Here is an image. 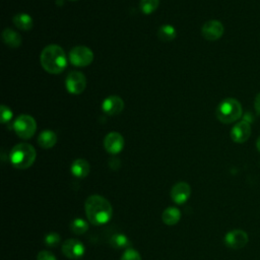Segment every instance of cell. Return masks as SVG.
<instances>
[{
  "label": "cell",
  "mask_w": 260,
  "mask_h": 260,
  "mask_svg": "<svg viewBox=\"0 0 260 260\" xmlns=\"http://www.w3.org/2000/svg\"><path fill=\"white\" fill-rule=\"evenodd\" d=\"M181 218V212L176 207H168L164 210L161 214L162 221L168 225H174L179 222Z\"/></svg>",
  "instance_id": "obj_19"
},
{
  "label": "cell",
  "mask_w": 260,
  "mask_h": 260,
  "mask_svg": "<svg viewBox=\"0 0 260 260\" xmlns=\"http://www.w3.org/2000/svg\"><path fill=\"white\" fill-rule=\"evenodd\" d=\"M57 142V136L55 132L51 130H45L43 131L39 137H38V143L43 148H51L53 147Z\"/></svg>",
  "instance_id": "obj_17"
},
{
  "label": "cell",
  "mask_w": 260,
  "mask_h": 260,
  "mask_svg": "<svg viewBox=\"0 0 260 260\" xmlns=\"http://www.w3.org/2000/svg\"><path fill=\"white\" fill-rule=\"evenodd\" d=\"M102 108L107 115L115 116L122 112L124 108V102L121 98L117 95H111L103 102Z\"/></svg>",
  "instance_id": "obj_14"
},
{
  "label": "cell",
  "mask_w": 260,
  "mask_h": 260,
  "mask_svg": "<svg viewBox=\"0 0 260 260\" xmlns=\"http://www.w3.org/2000/svg\"><path fill=\"white\" fill-rule=\"evenodd\" d=\"M216 118L223 124H231L242 117L243 109L240 102L233 98L224 99L216 108Z\"/></svg>",
  "instance_id": "obj_4"
},
{
  "label": "cell",
  "mask_w": 260,
  "mask_h": 260,
  "mask_svg": "<svg viewBox=\"0 0 260 260\" xmlns=\"http://www.w3.org/2000/svg\"><path fill=\"white\" fill-rule=\"evenodd\" d=\"M13 129L20 138L28 139L35 134L37 123L31 116L20 115L13 123Z\"/></svg>",
  "instance_id": "obj_5"
},
{
  "label": "cell",
  "mask_w": 260,
  "mask_h": 260,
  "mask_svg": "<svg viewBox=\"0 0 260 260\" xmlns=\"http://www.w3.org/2000/svg\"><path fill=\"white\" fill-rule=\"evenodd\" d=\"M110 244L116 249H122L129 247V240L124 234H115L110 240Z\"/></svg>",
  "instance_id": "obj_21"
},
{
  "label": "cell",
  "mask_w": 260,
  "mask_h": 260,
  "mask_svg": "<svg viewBox=\"0 0 260 260\" xmlns=\"http://www.w3.org/2000/svg\"><path fill=\"white\" fill-rule=\"evenodd\" d=\"M37 153L32 145L28 143H18L10 151L9 158L12 166L18 170H25L29 168L35 159Z\"/></svg>",
  "instance_id": "obj_3"
},
{
  "label": "cell",
  "mask_w": 260,
  "mask_h": 260,
  "mask_svg": "<svg viewBox=\"0 0 260 260\" xmlns=\"http://www.w3.org/2000/svg\"><path fill=\"white\" fill-rule=\"evenodd\" d=\"M69 60L71 64L75 66L84 67L92 62L93 54L92 51L85 46H76L71 49L69 53Z\"/></svg>",
  "instance_id": "obj_6"
},
{
  "label": "cell",
  "mask_w": 260,
  "mask_h": 260,
  "mask_svg": "<svg viewBox=\"0 0 260 260\" xmlns=\"http://www.w3.org/2000/svg\"><path fill=\"white\" fill-rule=\"evenodd\" d=\"M159 4V0H140L139 7L144 14L152 13Z\"/></svg>",
  "instance_id": "obj_23"
},
{
  "label": "cell",
  "mask_w": 260,
  "mask_h": 260,
  "mask_svg": "<svg viewBox=\"0 0 260 260\" xmlns=\"http://www.w3.org/2000/svg\"><path fill=\"white\" fill-rule=\"evenodd\" d=\"M251 135V126L250 123L242 120L233 126L231 130V138L236 143L246 142Z\"/></svg>",
  "instance_id": "obj_11"
},
{
  "label": "cell",
  "mask_w": 260,
  "mask_h": 260,
  "mask_svg": "<svg viewBox=\"0 0 260 260\" xmlns=\"http://www.w3.org/2000/svg\"><path fill=\"white\" fill-rule=\"evenodd\" d=\"M65 85L67 90L72 94L81 93L86 85V79L83 73L79 71L70 72L65 80Z\"/></svg>",
  "instance_id": "obj_7"
},
{
  "label": "cell",
  "mask_w": 260,
  "mask_h": 260,
  "mask_svg": "<svg viewBox=\"0 0 260 260\" xmlns=\"http://www.w3.org/2000/svg\"><path fill=\"white\" fill-rule=\"evenodd\" d=\"M104 146L109 153L117 154L124 147V138L118 132H110L104 139Z\"/></svg>",
  "instance_id": "obj_12"
},
{
  "label": "cell",
  "mask_w": 260,
  "mask_h": 260,
  "mask_svg": "<svg viewBox=\"0 0 260 260\" xmlns=\"http://www.w3.org/2000/svg\"><path fill=\"white\" fill-rule=\"evenodd\" d=\"M177 36L176 28L171 24H164L157 30V37L162 42L173 41Z\"/></svg>",
  "instance_id": "obj_20"
},
{
  "label": "cell",
  "mask_w": 260,
  "mask_h": 260,
  "mask_svg": "<svg viewBox=\"0 0 260 260\" xmlns=\"http://www.w3.org/2000/svg\"><path fill=\"white\" fill-rule=\"evenodd\" d=\"M256 147H257L258 151L260 152V136L257 138V141H256Z\"/></svg>",
  "instance_id": "obj_29"
},
{
  "label": "cell",
  "mask_w": 260,
  "mask_h": 260,
  "mask_svg": "<svg viewBox=\"0 0 260 260\" xmlns=\"http://www.w3.org/2000/svg\"><path fill=\"white\" fill-rule=\"evenodd\" d=\"M13 23L16 27L23 30H28L32 27L34 21L30 15L26 13H17L13 16Z\"/></svg>",
  "instance_id": "obj_18"
},
{
  "label": "cell",
  "mask_w": 260,
  "mask_h": 260,
  "mask_svg": "<svg viewBox=\"0 0 260 260\" xmlns=\"http://www.w3.org/2000/svg\"><path fill=\"white\" fill-rule=\"evenodd\" d=\"M60 236L57 233H49L45 236L44 242L45 245L48 247H56L60 243Z\"/></svg>",
  "instance_id": "obj_24"
},
{
  "label": "cell",
  "mask_w": 260,
  "mask_h": 260,
  "mask_svg": "<svg viewBox=\"0 0 260 260\" xmlns=\"http://www.w3.org/2000/svg\"><path fill=\"white\" fill-rule=\"evenodd\" d=\"M224 28L219 20L212 19L206 21L201 28V34L204 39L208 41H216L223 35Z\"/></svg>",
  "instance_id": "obj_10"
},
{
  "label": "cell",
  "mask_w": 260,
  "mask_h": 260,
  "mask_svg": "<svg viewBox=\"0 0 260 260\" xmlns=\"http://www.w3.org/2000/svg\"><path fill=\"white\" fill-rule=\"evenodd\" d=\"M248 234L242 230H233L224 236V244L231 249H242L248 244Z\"/></svg>",
  "instance_id": "obj_8"
},
{
  "label": "cell",
  "mask_w": 260,
  "mask_h": 260,
  "mask_svg": "<svg viewBox=\"0 0 260 260\" xmlns=\"http://www.w3.org/2000/svg\"><path fill=\"white\" fill-rule=\"evenodd\" d=\"M37 260H57L55 255L48 251H41L37 256Z\"/></svg>",
  "instance_id": "obj_27"
},
{
  "label": "cell",
  "mask_w": 260,
  "mask_h": 260,
  "mask_svg": "<svg viewBox=\"0 0 260 260\" xmlns=\"http://www.w3.org/2000/svg\"><path fill=\"white\" fill-rule=\"evenodd\" d=\"M121 260H141V256L136 250H134L132 248H128L122 254Z\"/></svg>",
  "instance_id": "obj_25"
},
{
  "label": "cell",
  "mask_w": 260,
  "mask_h": 260,
  "mask_svg": "<svg viewBox=\"0 0 260 260\" xmlns=\"http://www.w3.org/2000/svg\"><path fill=\"white\" fill-rule=\"evenodd\" d=\"M84 209L87 219L94 225H102L109 222L113 215V207L109 200L96 194L86 199Z\"/></svg>",
  "instance_id": "obj_1"
},
{
  "label": "cell",
  "mask_w": 260,
  "mask_h": 260,
  "mask_svg": "<svg viewBox=\"0 0 260 260\" xmlns=\"http://www.w3.org/2000/svg\"><path fill=\"white\" fill-rule=\"evenodd\" d=\"M191 195L190 185L186 182H179L175 184L171 190V197L177 204L185 203Z\"/></svg>",
  "instance_id": "obj_13"
},
{
  "label": "cell",
  "mask_w": 260,
  "mask_h": 260,
  "mask_svg": "<svg viewBox=\"0 0 260 260\" xmlns=\"http://www.w3.org/2000/svg\"><path fill=\"white\" fill-rule=\"evenodd\" d=\"M70 229L75 235H82L88 230V223L82 218H75L71 221Z\"/></svg>",
  "instance_id": "obj_22"
},
{
  "label": "cell",
  "mask_w": 260,
  "mask_h": 260,
  "mask_svg": "<svg viewBox=\"0 0 260 260\" xmlns=\"http://www.w3.org/2000/svg\"><path fill=\"white\" fill-rule=\"evenodd\" d=\"M254 109L258 115H260V92L257 93L254 101Z\"/></svg>",
  "instance_id": "obj_28"
},
{
  "label": "cell",
  "mask_w": 260,
  "mask_h": 260,
  "mask_svg": "<svg viewBox=\"0 0 260 260\" xmlns=\"http://www.w3.org/2000/svg\"><path fill=\"white\" fill-rule=\"evenodd\" d=\"M69 1H75V0H69Z\"/></svg>",
  "instance_id": "obj_30"
},
{
  "label": "cell",
  "mask_w": 260,
  "mask_h": 260,
  "mask_svg": "<svg viewBox=\"0 0 260 260\" xmlns=\"http://www.w3.org/2000/svg\"><path fill=\"white\" fill-rule=\"evenodd\" d=\"M12 115H13L12 111L8 107H6L4 105L1 106V110H0V121H1V123H7L8 121H10V119L12 118Z\"/></svg>",
  "instance_id": "obj_26"
},
{
  "label": "cell",
  "mask_w": 260,
  "mask_h": 260,
  "mask_svg": "<svg viewBox=\"0 0 260 260\" xmlns=\"http://www.w3.org/2000/svg\"><path fill=\"white\" fill-rule=\"evenodd\" d=\"M3 42L11 48H17L21 45V37L18 32L13 30L12 28H5L2 32Z\"/></svg>",
  "instance_id": "obj_16"
},
{
  "label": "cell",
  "mask_w": 260,
  "mask_h": 260,
  "mask_svg": "<svg viewBox=\"0 0 260 260\" xmlns=\"http://www.w3.org/2000/svg\"><path fill=\"white\" fill-rule=\"evenodd\" d=\"M84 251L83 244L76 239H68L62 245L63 254L71 260L80 259L83 256Z\"/></svg>",
  "instance_id": "obj_9"
},
{
  "label": "cell",
  "mask_w": 260,
  "mask_h": 260,
  "mask_svg": "<svg viewBox=\"0 0 260 260\" xmlns=\"http://www.w3.org/2000/svg\"><path fill=\"white\" fill-rule=\"evenodd\" d=\"M71 173L73 176H75L76 178H85L89 171H90V166L87 162V160L83 159V158H77L75 159L72 165H71Z\"/></svg>",
  "instance_id": "obj_15"
},
{
  "label": "cell",
  "mask_w": 260,
  "mask_h": 260,
  "mask_svg": "<svg viewBox=\"0 0 260 260\" xmlns=\"http://www.w3.org/2000/svg\"><path fill=\"white\" fill-rule=\"evenodd\" d=\"M41 65L52 74L61 73L67 66V59L63 49L58 45H49L41 53Z\"/></svg>",
  "instance_id": "obj_2"
}]
</instances>
